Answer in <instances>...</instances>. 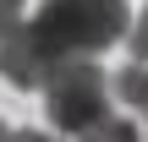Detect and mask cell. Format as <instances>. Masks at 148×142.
<instances>
[{"mask_svg": "<svg viewBox=\"0 0 148 142\" xmlns=\"http://www.w3.org/2000/svg\"><path fill=\"white\" fill-rule=\"evenodd\" d=\"M5 142H55V137H49V131H11Z\"/></svg>", "mask_w": 148, "mask_h": 142, "instance_id": "8", "label": "cell"}, {"mask_svg": "<svg viewBox=\"0 0 148 142\" xmlns=\"http://www.w3.org/2000/svg\"><path fill=\"white\" fill-rule=\"evenodd\" d=\"M110 93H115L126 109H148V60H132V66H121V77L110 82Z\"/></svg>", "mask_w": 148, "mask_h": 142, "instance_id": "4", "label": "cell"}, {"mask_svg": "<svg viewBox=\"0 0 148 142\" xmlns=\"http://www.w3.org/2000/svg\"><path fill=\"white\" fill-rule=\"evenodd\" d=\"M143 120H148V109H143Z\"/></svg>", "mask_w": 148, "mask_h": 142, "instance_id": "10", "label": "cell"}, {"mask_svg": "<svg viewBox=\"0 0 148 142\" xmlns=\"http://www.w3.org/2000/svg\"><path fill=\"white\" fill-rule=\"evenodd\" d=\"M132 27L126 16V0H44L38 16H33V33L60 55H99L110 44H121Z\"/></svg>", "mask_w": 148, "mask_h": 142, "instance_id": "1", "label": "cell"}, {"mask_svg": "<svg viewBox=\"0 0 148 142\" xmlns=\"http://www.w3.org/2000/svg\"><path fill=\"white\" fill-rule=\"evenodd\" d=\"M126 49H132V60H148V11L126 27Z\"/></svg>", "mask_w": 148, "mask_h": 142, "instance_id": "6", "label": "cell"}, {"mask_svg": "<svg viewBox=\"0 0 148 142\" xmlns=\"http://www.w3.org/2000/svg\"><path fill=\"white\" fill-rule=\"evenodd\" d=\"M77 142H143V131H137L132 120H121V115H104L99 126H88Z\"/></svg>", "mask_w": 148, "mask_h": 142, "instance_id": "5", "label": "cell"}, {"mask_svg": "<svg viewBox=\"0 0 148 142\" xmlns=\"http://www.w3.org/2000/svg\"><path fill=\"white\" fill-rule=\"evenodd\" d=\"M44 115H49L55 131H71V137H82L88 126H99L110 115V77L93 66V55H71L49 71Z\"/></svg>", "mask_w": 148, "mask_h": 142, "instance_id": "2", "label": "cell"}, {"mask_svg": "<svg viewBox=\"0 0 148 142\" xmlns=\"http://www.w3.org/2000/svg\"><path fill=\"white\" fill-rule=\"evenodd\" d=\"M5 137H11V126H5V120H0V142H5Z\"/></svg>", "mask_w": 148, "mask_h": 142, "instance_id": "9", "label": "cell"}, {"mask_svg": "<svg viewBox=\"0 0 148 142\" xmlns=\"http://www.w3.org/2000/svg\"><path fill=\"white\" fill-rule=\"evenodd\" d=\"M55 66H60V55L33 33V22H16L11 33H0V77L11 88H44Z\"/></svg>", "mask_w": 148, "mask_h": 142, "instance_id": "3", "label": "cell"}, {"mask_svg": "<svg viewBox=\"0 0 148 142\" xmlns=\"http://www.w3.org/2000/svg\"><path fill=\"white\" fill-rule=\"evenodd\" d=\"M22 22V0H0V33H11Z\"/></svg>", "mask_w": 148, "mask_h": 142, "instance_id": "7", "label": "cell"}]
</instances>
